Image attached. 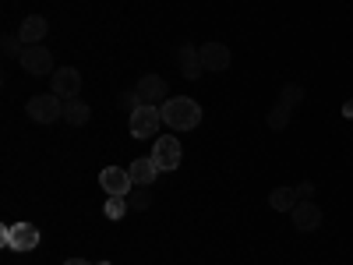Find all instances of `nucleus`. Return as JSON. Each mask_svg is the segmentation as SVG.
Returning a JSON list of instances; mask_svg holds the SVG:
<instances>
[{
    "instance_id": "obj_14",
    "label": "nucleus",
    "mask_w": 353,
    "mask_h": 265,
    "mask_svg": "<svg viewBox=\"0 0 353 265\" xmlns=\"http://www.w3.org/2000/svg\"><path fill=\"white\" fill-rule=\"evenodd\" d=\"M128 173H131V181L134 184H141V188H149L156 177H159V166H156V159L152 156H141V159H134L131 166H128Z\"/></svg>"
},
{
    "instance_id": "obj_3",
    "label": "nucleus",
    "mask_w": 353,
    "mask_h": 265,
    "mask_svg": "<svg viewBox=\"0 0 353 265\" xmlns=\"http://www.w3.org/2000/svg\"><path fill=\"white\" fill-rule=\"evenodd\" d=\"M4 248H11V251H32L36 244H39V226H32V223H11V226H4Z\"/></svg>"
},
{
    "instance_id": "obj_25",
    "label": "nucleus",
    "mask_w": 353,
    "mask_h": 265,
    "mask_svg": "<svg viewBox=\"0 0 353 265\" xmlns=\"http://www.w3.org/2000/svg\"><path fill=\"white\" fill-rule=\"evenodd\" d=\"M99 265H110V262H99Z\"/></svg>"
},
{
    "instance_id": "obj_24",
    "label": "nucleus",
    "mask_w": 353,
    "mask_h": 265,
    "mask_svg": "<svg viewBox=\"0 0 353 265\" xmlns=\"http://www.w3.org/2000/svg\"><path fill=\"white\" fill-rule=\"evenodd\" d=\"M343 113H346V117H353V99H346V103H343Z\"/></svg>"
},
{
    "instance_id": "obj_10",
    "label": "nucleus",
    "mask_w": 353,
    "mask_h": 265,
    "mask_svg": "<svg viewBox=\"0 0 353 265\" xmlns=\"http://www.w3.org/2000/svg\"><path fill=\"white\" fill-rule=\"evenodd\" d=\"M290 219H293V226H297L301 233H311V230H318V226H321V209H318L314 202L301 198L297 205H293V213H290Z\"/></svg>"
},
{
    "instance_id": "obj_13",
    "label": "nucleus",
    "mask_w": 353,
    "mask_h": 265,
    "mask_svg": "<svg viewBox=\"0 0 353 265\" xmlns=\"http://www.w3.org/2000/svg\"><path fill=\"white\" fill-rule=\"evenodd\" d=\"M198 53H201L205 71H226L230 68V46H223V43H205V46H198Z\"/></svg>"
},
{
    "instance_id": "obj_9",
    "label": "nucleus",
    "mask_w": 353,
    "mask_h": 265,
    "mask_svg": "<svg viewBox=\"0 0 353 265\" xmlns=\"http://www.w3.org/2000/svg\"><path fill=\"white\" fill-rule=\"evenodd\" d=\"M99 188H103L106 195H131L134 181H131V173H128L124 166H106V170L99 173Z\"/></svg>"
},
{
    "instance_id": "obj_8",
    "label": "nucleus",
    "mask_w": 353,
    "mask_h": 265,
    "mask_svg": "<svg viewBox=\"0 0 353 265\" xmlns=\"http://www.w3.org/2000/svg\"><path fill=\"white\" fill-rule=\"evenodd\" d=\"M50 85H53V92L61 96V99H78L81 92V75L74 68H57L50 75Z\"/></svg>"
},
{
    "instance_id": "obj_4",
    "label": "nucleus",
    "mask_w": 353,
    "mask_h": 265,
    "mask_svg": "<svg viewBox=\"0 0 353 265\" xmlns=\"http://www.w3.org/2000/svg\"><path fill=\"white\" fill-rule=\"evenodd\" d=\"M18 61H21V68H25L28 75H36V78H43V75H53V71H57V68H53V50H46L43 43L25 46Z\"/></svg>"
},
{
    "instance_id": "obj_19",
    "label": "nucleus",
    "mask_w": 353,
    "mask_h": 265,
    "mask_svg": "<svg viewBox=\"0 0 353 265\" xmlns=\"http://www.w3.org/2000/svg\"><path fill=\"white\" fill-rule=\"evenodd\" d=\"M301 99H304V85H293V81H290V85H283V92H279V103H283V106H290V110H293Z\"/></svg>"
},
{
    "instance_id": "obj_16",
    "label": "nucleus",
    "mask_w": 353,
    "mask_h": 265,
    "mask_svg": "<svg viewBox=\"0 0 353 265\" xmlns=\"http://www.w3.org/2000/svg\"><path fill=\"white\" fill-rule=\"evenodd\" d=\"M301 202V195H297V188H276L272 195H269V205L276 213H293V205Z\"/></svg>"
},
{
    "instance_id": "obj_5",
    "label": "nucleus",
    "mask_w": 353,
    "mask_h": 265,
    "mask_svg": "<svg viewBox=\"0 0 353 265\" xmlns=\"http://www.w3.org/2000/svg\"><path fill=\"white\" fill-rule=\"evenodd\" d=\"M166 92H170V85H166V78H159V75H145V78H138V85H134V96H138L141 106H159V103H166Z\"/></svg>"
},
{
    "instance_id": "obj_18",
    "label": "nucleus",
    "mask_w": 353,
    "mask_h": 265,
    "mask_svg": "<svg viewBox=\"0 0 353 265\" xmlns=\"http://www.w3.org/2000/svg\"><path fill=\"white\" fill-rule=\"evenodd\" d=\"M265 124H269L272 131H283V128L290 124V106H283V103H276V106L269 110V117H265Z\"/></svg>"
},
{
    "instance_id": "obj_2",
    "label": "nucleus",
    "mask_w": 353,
    "mask_h": 265,
    "mask_svg": "<svg viewBox=\"0 0 353 265\" xmlns=\"http://www.w3.org/2000/svg\"><path fill=\"white\" fill-rule=\"evenodd\" d=\"M25 113L32 117L36 124H53V121H61V117H64V99L57 96V92L32 96V99L25 103Z\"/></svg>"
},
{
    "instance_id": "obj_17",
    "label": "nucleus",
    "mask_w": 353,
    "mask_h": 265,
    "mask_svg": "<svg viewBox=\"0 0 353 265\" xmlns=\"http://www.w3.org/2000/svg\"><path fill=\"white\" fill-rule=\"evenodd\" d=\"M128 209H131L128 195H110V198H106V205H103L106 219H124V216H128Z\"/></svg>"
},
{
    "instance_id": "obj_1",
    "label": "nucleus",
    "mask_w": 353,
    "mask_h": 265,
    "mask_svg": "<svg viewBox=\"0 0 353 265\" xmlns=\"http://www.w3.org/2000/svg\"><path fill=\"white\" fill-rule=\"evenodd\" d=\"M159 113H163V124L173 128V131H191V128L201 124V106L188 96H170Z\"/></svg>"
},
{
    "instance_id": "obj_20",
    "label": "nucleus",
    "mask_w": 353,
    "mask_h": 265,
    "mask_svg": "<svg viewBox=\"0 0 353 265\" xmlns=\"http://www.w3.org/2000/svg\"><path fill=\"white\" fill-rule=\"evenodd\" d=\"M138 188H141V184H138ZM128 202H131V209H149V205H152V191H145V188L134 191V188H131Z\"/></svg>"
},
{
    "instance_id": "obj_7",
    "label": "nucleus",
    "mask_w": 353,
    "mask_h": 265,
    "mask_svg": "<svg viewBox=\"0 0 353 265\" xmlns=\"http://www.w3.org/2000/svg\"><path fill=\"white\" fill-rule=\"evenodd\" d=\"M152 159H156V166H159L163 173L176 170V166H181V141H176L173 135L156 138V145H152Z\"/></svg>"
},
{
    "instance_id": "obj_23",
    "label": "nucleus",
    "mask_w": 353,
    "mask_h": 265,
    "mask_svg": "<svg viewBox=\"0 0 353 265\" xmlns=\"http://www.w3.org/2000/svg\"><path fill=\"white\" fill-rule=\"evenodd\" d=\"M64 265H92V262H85V258H68Z\"/></svg>"
},
{
    "instance_id": "obj_21",
    "label": "nucleus",
    "mask_w": 353,
    "mask_h": 265,
    "mask_svg": "<svg viewBox=\"0 0 353 265\" xmlns=\"http://www.w3.org/2000/svg\"><path fill=\"white\" fill-rule=\"evenodd\" d=\"M21 39L18 36H4V57H21Z\"/></svg>"
},
{
    "instance_id": "obj_6",
    "label": "nucleus",
    "mask_w": 353,
    "mask_h": 265,
    "mask_svg": "<svg viewBox=\"0 0 353 265\" xmlns=\"http://www.w3.org/2000/svg\"><path fill=\"white\" fill-rule=\"evenodd\" d=\"M163 124V113L159 106H134L131 110V135L134 138H152Z\"/></svg>"
},
{
    "instance_id": "obj_15",
    "label": "nucleus",
    "mask_w": 353,
    "mask_h": 265,
    "mask_svg": "<svg viewBox=\"0 0 353 265\" xmlns=\"http://www.w3.org/2000/svg\"><path fill=\"white\" fill-rule=\"evenodd\" d=\"M88 117H92V106H88V103H81V99H64V121H68L71 128L88 124Z\"/></svg>"
},
{
    "instance_id": "obj_22",
    "label": "nucleus",
    "mask_w": 353,
    "mask_h": 265,
    "mask_svg": "<svg viewBox=\"0 0 353 265\" xmlns=\"http://www.w3.org/2000/svg\"><path fill=\"white\" fill-rule=\"evenodd\" d=\"M297 195H301V198H311V195H314V184H311V181H304V184L297 188Z\"/></svg>"
},
{
    "instance_id": "obj_11",
    "label": "nucleus",
    "mask_w": 353,
    "mask_h": 265,
    "mask_svg": "<svg viewBox=\"0 0 353 265\" xmlns=\"http://www.w3.org/2000/svg\"><path fill=\"white\" fill-rule=\"evenodd\" d=\"M46 28H50V25H46L43 14H28V18L18 25V32H14V36L21 39V46H36V43L46 39Z\"/></svg>"
},
{
    "instance_id": "obj_12",
    "label": "nucleus",
    "mask_w": 353,
    "mask_h": 265,
    "mask_svg": "<svg viewBox=\"0 0 353 265\" xmlns=\"http://www.w3.org/2000/svg\"><path fill=\"white\" fill-rule=\"evenodd\" d=\"M176 68H181V75H184L188 81L201 78V75H205V64H201L198 46H181V50H176Z\"/></svg>"
}]
</instances>
